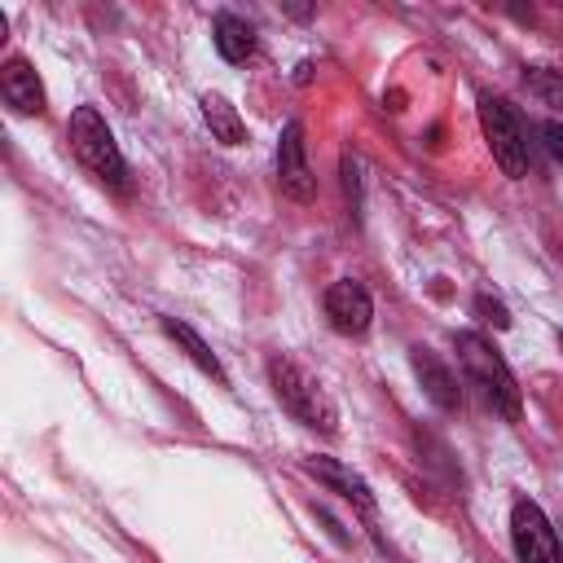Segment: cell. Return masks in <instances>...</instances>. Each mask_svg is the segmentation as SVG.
Here are the masks:
<instances>
[{
	"label": "cell",
	"mask_w": 563,
	"mask_h": 563,
	"mask_svg": "<svg viewBox=\"0 0 563 563\" xmlns=\"http://www.w3.org/2000/svg\"><path fill=\"white\" fill-rule=\"evenodd\" d=\"M453 352H457V365H462L466 383L484 396V405L497 409L501 418L519 422L523 400H519V383H515L510 365L501 361V352H497L484 334H475V330H462V334L453 339Z\"/></svg>",
	"instance_id": "6da1fadb"
},
{
	"label": "cell",
	"mask_w": 563,
	"mask_h": 563,
	"mask_svg": "<svg viewBox=\"0 0 563 563\" xmlns=\"http://www.w3.org/2000/svg\"><path fill=\"white\" fill-rule=\"evenodd\" d=\"M268 383H273V396L282 400V409L303 422L308 431H321V435H334L339 431V405L330 400V391L290 356H273L268 361Z\"/></svg>",
	"instance_id": "7a4b0ae2"
},
{
	"label": "cell",
	"mask_w": 563,
	"mask_h": 563,
	"mask_svg": "<svg viewBox=\"0 0 563 563\" xmlns=\"http://www.w3.org/2000/svg\"><path fill=\"white\" fill-rule=\"evenodd\" d=\"M66 136H70L75 158H79V163H84L101 185L128 189L123 154H119L114 132H110V123L101 119V110H97V106H75V110H70V123H66Z\"/></svg>",
	"instance_id": "3957f363"
},
{
	"label": "cell",
	"mask_w": 563,
	"mask_h": 563,
	"mask_svg": "<svg viewBox=\"0 0 563 563\" xmlns=\"http://www.w3.org/2000/svg\"><path fill=\"white\" fill-rule=\"evenodd\" d=\"M479 128H484V141H488L497 167H501L510 180H523L532 154H528V128H523L519 110H515L506 97L479 92Z\"/></svg>",
	"instance_id": "277c9868"
},
{
	"label": "cell",
	"mask_w": 563,
	"mask_h": 563,
	"mask_svg": "<svg viewBox=\"0 0 563 563\" xmlns=\"http://www.w3.org/2000/svg\"><path fill=\"white\" fill-rule=\"evenodd\" d=\"M510 541L519 563H563V545L545 519V510L532 497H515L510 506Z\"/></svg>",
	"instance_id": "5b68a950"
},
{
	"label": "cell",
	"mask_w": 563,
	"mask_h": 563,
	"mask_svg": "<svg viewBox=\"0 0 563 563\" xmlns=\"http://www.w3.org/2000/svg\"><path fill=\"white\" fill-rule=\"evenodd\" d=\"M277 185L295 202H312V194H317V176H312L308 150H303V128L295 119L282 128V141H277Z\"/></svg>",
	"instance_id": "8992f818"
},
{
	"label": "cell",
	"mask_w": 563,
	"mask_h": 563,
	"mask_svg": "<svg viewBox=\"0 0 563 563\" xmlns=\"http://www.w3.org/2000/svg\"><path fill=\"white\" fill-rule=\"evenodd\" d=\"M325 317L339 334H365L369 321H374V299L361 282L339 277V282L325 286Z\"/></svg>",
	"instance_id": "52a82bcc"
},
{
	"label": "cell",
	"mask_w": 563,
	"mask_h": 563,
	"mask_svg": "<svg viewBox=\"0 0 563 563\" xmlns=\"http://www.w3.org/2000/svg\"><path fill=\"white\" fill-rule=\"evenodd\" d=\"M0 92H4V106L13 114H44V84L35 75V66L26 57H4L0 62Z\"/></svg>",
	"instance_id": "ba28073f"
},
{
	"label": "cell",
	"mask_w": 563,
	"mask_h": 563,
	"mask_svg": "<svg viewBox=\"0 0 563 563\" xmlns=\"http://www.w3.org/2000/svg\"><path fill=\"white\" fill-rule=\"evenodd\" d=\"M317 484H325L330 493H339L343 501H352L356 510H365V515H374V493H369V484L352 471V466H343V462H334V457H303L299 462Z\"/></svg>",
	"instance_id": "9c48e42d"
},
{
	"label": "cell",
	"mask_w": 563,
	"mask_h": 563,
	"mask_svg": "<svg viewBox=\"0 0 563 563\" xmlns=\"http://www.w3.org/2000/svg\"><path fill=\"white\" fill-rule=\"evenodd\" d=\"M409 365H413V374H418V383H422V391L440 405V409H462V387H457V374L431 352V347H413L409 352Z\"/></svg>",
	"instance_id": "30bf717a"
},
{
	"label": "cell",
	"mask_w": 563,
	"mask_h": 563,
	"mask_svg": "<svg viewBox=\"0 0 563 563\" xmlns=\"http://www.w3.org/2000/svg\"><path fill=\"white\" fill-rule=\"evenodd\" d=\"M211 40H216V53L224 62H246L255 57V26L238 13H216V26H211Z\"/></svg>",
	"instance_id": "8fae6325"
},
{
	"label": "cell",
	"mask_w": 563,
	"mask_h": 563,
	"mask_svg": "<svg viewBox=\"0 0 563 563\" xmlns=\"http://www.w3.org/2000/svg\"><path fill=\"white\" fill-rule=\"evenodd\" d=\"M202 119H207V128H211V136L220 141V145H242L246 141V123H242V114H238V106L229 101V97H220V92H202Z\"/></svg>",
	"instance_id": "7c38bea8"
},
{
	"label": "cell",
	"mask_w": 563,
	"mask_h": 563,
	"mask_svg": "<svg viewBox=\"0 0 563 563\" xmlns=\"http://www.w3.org/2000/svg\"><path fill=\"white\" fill-rule=\"evenodd\" d=\"M163 330H167V339H176L180 347H185V356L202 369V374H211L216 383H229L224 378V365H220V356L207 347V339L194 330V325H185V321H176V317H163Z\"/></svg>",
	"instance_id": "4fadbf2b"
},
{
	"label": "cell",
	"mask_w": 563,
	"mask_h": 563,
	"mask_svg": "<svg viewBox=\"0 0 563 563\" xmlns=\"http://www.w3.org/2000/svg\"><path fill=\"white\" fill-rule=\"evenodd\" d=\"M523 84L541 106H563V70L554 66H523Z\"/></svg>",
	"instance_id": "5bb4252c"
},
{
	"label": "cell",
	"mask_w": 563,
	"mask_h": 563,
	"mask_svg": "<svg viewBox=\"0 0 563 563\" xmlns=\"http://www.w3.org/2000/svg\"><path fill=\"white\" fill-rule=\"evenodd\" d=\"M343 189H347L352 211H361V158L352 150H343Z\"/></svg>",
	"instance_id": "9a60e30c"
},
{
	"label": "cell",
	"mask_w": 563,
	"mask_h": 563,
	"mask_svg": "<svg viewBox=\"0 0 563 563\" xmlns=\"http://www.w3.org/2000/svg\"><path fill=\"white\" fill-rule=\"evenodd\" d=\"M475 312H479V321H493L497 330H506L510 325V317H506V308H501V299H493V295H475Z\"/></svg>",
	"instance_id": "2e32d148"
},
{
	"label": "cell",
	"mask_w": 563,
	"mask_h": 563,
	"mask_svg": "<svg viewBox=\"0 0 563 563\" xmlns=\"http://www.w3.org/2000/svg\"><path fill=\"white\" fill-rule=\"evenodd\" d=\"M541 136H545V145H550V154L563 163V123L559 119H550L545 128H541Z\"/></svg>",
	"instance_id": "e0dca14e"
},
{
	"label": "cell",
	"mask_w": 563,
	"mask_h": 563,
	"mask_svg": "<svg viewBox=\"0 0 563 563\" xmlns=\"http://www.w3.org/2000/svg\"><path fill=\"white\" fill-rule=\"evenodd\" d=\"M559 343H563V334H559Z\"/></svg>",
	"instance_id": "ac0fdd59"
}]
</instances>
